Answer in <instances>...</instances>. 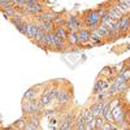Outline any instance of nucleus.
Listing matches in <instances>:
<instances>
[{
    "label": "nucleus",
    "mask_w": 130,
    "mask_h": 130,
    "mask_svg": "<svg viewBox=\"0 0 130 130\" xmlns=\"http://www.w3.org/2000/svg\"><path fill=\"white\" fill-rule=\"evenodd\" d=\"M100 21H102V17L98 13V10H89L86 13V17H85V25L86 26L95 27L96 25L100 24Z\"/></svg>",
    "instance_id": "nucleus-1"
},
{
    "label": "nucleus",
    "mask_w": 130,
    "mask_h": 130,
    "mask_svg": "<svg viewBox=\"0 0 130 130\" xmlns=\"http://www.w3.org/2000/svg\"><path fill=\"white\" fill-rule=\"evenodd\" d=\"M65 26H67V29L69 31L77 32L78 29H79V20L77 17H74V16H70L67 21H65Z\"/></svg>",
    "instance_id": "nucleus-2"
},
{
    "label": "nucleus",
    "mask_w": 130,
    "mask_h": 130,
    "mask_svg": "<svg viewBox=\"0 0 130 130\" xmlns=\"http://www.w3.org/2000/svg\"><path fill=\"white\" fill-rule=\"evenodd\" d=\"M38 31H39V27H38L35 24H29V22H27V24H26V27H25V32H24V34H25L27 38L34 39Z\"/></svg>",
    "instance_id": "nucleus-3"
},
{
    "label": "nucleus",
    "mask_w": 130,
    "mask_h": 130,
    "mask_svg": "<svg viewBox=\"0 0 130 130\" xmlns=\"http://www.w3.org/2000/svg\"><path fill=\"white\" fill-rule=\"evenodd\" d=\"M74 124H75V120L72 117V116H69V117H67V118H64V120L60 122V129H62V130H69V129H72V127H74Z\"/></svg>",
    "instance_id": "nucleus-4"
},
{
    "label": "nucleus",
    "mask_w": 130,
    "mask_h": 130,
    "mask_svg": "<svg viewBox=\"0 0 130 130\" xmlns=\"http://www.w3.org/2000/svg\"><path fill=\"white\" fill-rule=\"evenodd\" d=\"M77 38H78V43L89 42L91 39V32L87 31V30H78L77 31Z\"/></svg>",
    "instance_id": "nucleus-5"
},
{
    "label": "nucleus",
    "mask_w": 130,
    "mask_h": 130,
    "mask_svg": "<svg viewBox=\"0 0 130 130\" xmlns=\"http://www.w3.org/2000/svg\"><path fill=\"white\" fill-rule=\"evenodd\" d=\"M112 113H113V117H115V122H122L124 121V112L121 109L120 105H116L113 109H112Z\"/></svg>",
    "instance_id": "nucleus-6"
},
{
    "label": "nucleus",
    "mask_w": 130,
    "mask_h": 130,
    "mask_svg": "<svg viewBox=\"0 0 130 130\" xmlns=\"http://www.w3.org/2000/svg\"><path fill=\"white\" fill-rule=\"evenodd\" d=\"M52 47L56 50H62L64 48V39H61L59 35H56L52 31Z\"/></svg>",
    "instance_id": "nucleus-7"
},
{
    "label": "nucleus",
    "mask_w": 130,
    "mask_h": 130,
    "mask_svg": "<svg viewBox=\"0 0 130 130\" xmlns=\"http://www.w3.org/2000/svg\"><path fill=\"white\" fill-rule=\"evenodd\" d=\"M70 99V94L67 90H59V95H57V100L60 104H67Z\"/></svg>",
    "instance_id": "nucleus-8"
},
{
    "label": "nucleus",
    "mask_w": 130,
    "mask_h": 130,
    "mask_svg": "<svg viewBox=\"0 0 130 130\" xmlns=\"http://www.w3.org/2000/svg\"><path fill=\"white\" fill-rule=\"evenodd\" d=\"M102 109H103V102H98V103L92 104L91 108H90V111L92 112V115H94L95 117H98V116L102 115Z\"/></svg>",
    "instance_id": "nucleus-9"
},
{
    "label": "nucleus",
    "mask_w": 130,
    "mask_h": 130,
    "mask_svg": "<svg viewBox=\"0 0 130 130\" xmlns=\"http://www.w3.org/2000/svg\"><path fill=\"white\" fill-rule=\"evenodd\" d=\"M86 127V118H85V116L81 113L79 115V117L75 120V124H74V129H77V130H82V129H85Z\"/></svg>",
    "instance_id": "nucleus-10"
},
{
    "label": "nucleus",
    "mask_w": 130,
    "mask_h": 130,
    "mask_svg": "<svg viewBox=\"0 0 130 130\" xmlns=\"http://www.w3.org/2000/svg\"><path fill=\"white\" fill-rule=\"evenodd\" d=\"M53 32H55L56 35H59L61 39H64V40L68 38V34H67V31H65V27L64 26H60L59 25L57 27H55V31H53Z\"/></svg>",
    "instance_id": "nucleus-11"
},
{
    "label": "nucleus",
    "mask_w": 130,
    "mask_h": 130,
    "mask_svg": "<svg viewBox=\"0 0 130 130\" xmlns=\"http://www.w3.org/2000/svg\"><path fill=\"white\" fill-rule=\"evenodd\" d=\"M67 40L70 43V44H78V38H77V32H74V31H70L69 34H68V38Z\"/></svg>",
    "instance_id": "nucleus-12"
},
{
    "label": "nucleus",
    "mask_w": 130,
    "mask_h": 130,
    "mask_svg": "<svg viewBox=\"0 0 130 130\" xmlns=\"http://www.w3.org/2000/svg\"><path fill=\"white\" fill-rule=\"evenodd\" d=\"M104 86H105V81H98L94 86V94H99L100 91H103Z\"/></svg>",
    "instance_id": "nucleus-13"
},
{
    "label": "nucleus",
    "mask_w": 130,
    "mask_h": 130,
    "mask_svg": "<svg viewBox=\"0 0 130 130\" xmlns=\"http://www.w3.org/2000/svg\"><path fill=\"white\" fill-rule=\"evenodd\" d=\"M52 100H53V99L51 98V95H48V94H43L42 98H40V104H42V105H47V104H50Z\"/></svg>",
    "instance_id": "nucleus-14"
},
{
    "label": "nucleus",
    "mask_w": 130,
    "mask_h": 130,
    "mask_svg": "<svg viewBox=\"0 0 130 130\" xmlns=\"http://www.w3.org/2000/svg\"><path fill=\"white\" fill-rule=\"evenodd\" d=\"M34 98H35V91H34V89L27 90V91L25 92V95H24V99H30V100H32Z\"/></svg>",
    "instance_id": "nucleus-15"
},
{
    "label": "nucleus",
    "mask_w": 130,
    "mask_h": 130,
    "mask_svg": "<svg viewBox=\"0 0 130 130\" xmlns=\"http://www.w3.org/2000/svg\"><path fill=\"white\" fill-rule=\"evenodd\" d=\"M26 121H27V120H25V118L22 117V118H20V120H17L12 127H14V129H17V127H22V129H24V127H25V124H26Z\"/></svg>",
    "instance_id": "nucleus-16"
},
{
    "label": "nucleus",
    "mask_w": 130,
    "mask_h": 130,
    "mask_svg": "<svg viewBox=\"0 0 130 130\" xmlns=\"http://www.w3.org/2000/svg\"><path fill=\"white\" fill-rule=\"evenodd\" d=\"M103 125H104V120L100 117V116H98L96 117V124H95V129L96 130H102L103 129Z\"/></svg>",
    "instance_id": "nucleus-17"
},
{
    "label": "nucleus",
    "mask_w": 130,
    "mask_h": 130,
    "mask_svg": "<svg viewBox=\"0 0 130 130\" xmlns=\"http://www.w3.org/2000/svg\"><path fill=\"white\" fill-rule=\"evenodd\" d=\"M127 79L124 77V74H120V75H117V77L115 78V82L116 83H124V82H126Z\"/></svg>",
    "instance_id": "nucleus-18"
},
{
    "label": "nucleus",
    "mask_w": 130,
    "mask_h": 130,
    "mask_svg": "<svg viewBox=\"0 0 130 130\" xmlns=\"http://www.w3.org/2000/svg\"><path fill=\"white\" fill-rule=\"evenodd\" d=\"M13 2L16 3V5H18L21 8H25V5H26V0H13Z\"/></svg>",
    "instance_id": "nucleus-19"
},
{
    "label": "nucleus",
    "mask_w": 130,
    "mask_h": 130,
    "mask_svg": "<svg viewBox=\"0 0 130 130\" xmlns=\"http://www.w3.org/2000/svg\"><path fill=\"white\" fill-rule=\"evenodd\" d=\"M122 74H124V77H125L126 79H130V70H129V69H126Z\"/></svg>",
    "instance_id": "nucleus-20"
},
{
    "label": "nucleus",
    "mask_w": 130,
    "mask_h": 130,
    "mask_svg": "<svg viewBox=\"0 0 130 130\" xmlns=\"http://www.w3.org/2000/svg\"><path fill=\"white\" fill-rule=\"evenodd\" d=\"M129 18H130V14H129Z\"/></svg>",
    "instance_id": "nucleus-21"
}]
</instances>
